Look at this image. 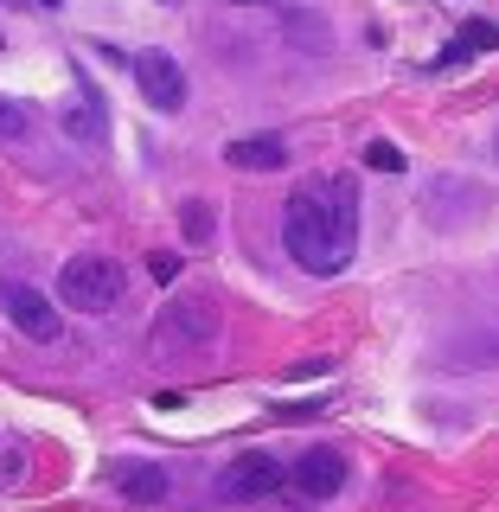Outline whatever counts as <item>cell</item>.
Segmentation results:
<instances>
[{
  "label": "cell",
  "instance_id": "cell-10",
  "mask_svg": "<svg viewBox=\"0 0 499 512\" xmlns=\"http://www.w3.org/2000/svg\"><path fill=\"white\" fill-rule=\"evenodd\" d=\"M58 122H64V135H77V141H103V109H96L90 90H77L71 103L58 109Z\"/></svg>",
  "mask_w": 499,
  "mask_h": 512
},
{
  "label": "cell",
  "instance_id": "cell-7",
  "mask_svg": "<svg viewBox=\"0 0 499 512\" xmlns=\"http://www.w3.org/2000/svg\"><path fill=\"white\" fill-rule=\"evenodd\" d=\"M346 474H352V468H346V455H340L333 442H314L308 455H301L295 468H288V480H295L301 500H333V493L346 487Z\"/></svg>",
  "mask_w": 499,
  "mask_h": 512
},
{
  "label": "cell",
  "instance_id": "cell-9",
  "mask_svg": "<svg viewBox=\"0 0 499 512\" xmlns=\"http://www.w3.org/2000/svg\"><path fill=\"white\" fill-rule=\"evenodd\" d=\"M224 160H231V167H244V173H276L282 160H288V141L282 135H244V141H231V148H224Z\"/></svg>",
  "mask_w": 499,
  "mask_h": 512
},
{
  "label": "cell",
  "instance_id": "cell-5",
  "mask_svg": "<svg viewBox=\"0 0 499 512\" xmlns=\"http://www.w3.org/2000/svg\"><path fill=\"white\" fill-rule=\"evenodd\" d=\"M128 64H135V84H141V96H148L160 116H180V109H186V71H180V58L160 52V45H148V52H135Z\"/></svg>",
  "mask_w": 499,
  "mask_h": 512
},
{
  "label": "cell",
  "instance_id": "cell-2",
  "mask_svg": "<svg viewBox=\"0 0 499 512\" xmlns=\"http://www.w3.org/2000/svg\"><path fill=\"white\" fill-rule=\"evenodd\" d=\"M122 263H109V256H71V263L58 269V301L64 308H77V314H109L122 301Z\"/></svg>",
  "mask_w": 499,
  "mask_h": 512
},
{
  "label": "cell",
  "instance_id": "cell-11",
  "mask_svg": "<svg viewBox=\"0 0 499 512\" xmlns=\"http://www.w3.org/2000/svg\"><path fill=\"white\" fill-rule=\"evenodd\" d=\"M493 45H499V32H493L487 20H468V26L455 32V39L442 45V58H436V64H468L474 52H493Z\"/></svg>",
  "mask_w": 499,
  "mask_h": 512
},
{
  "label": "cell",
  "instance_id": "cell-6",
  "mask_svg": "<svg viewBox=\"0 0 499 512\" xmlns=\"http://www.w3.org/2000/svg\"><path fill=\"white\" fill-rule=\"evenodd\" d=\"M0 314L13 320V333H26V340H39V346H52L58 333H64L58 308H52V301H45L32 282H0Z\"/></svg>",
  "mask_w": 499,
  "mask_h": 512
},
{
  "label": "cell",
  "instance_id": "cell-17",
  "mask_svg": "<svg viewBox=\"0 0 499 512\" xmlns=\"http://www.w3.org/2000/svg\"><path fill=\"white\" fill-rule=\"evenodd\" d=\"M231 7H263V0H231Z\"/></svg>",
  "mask_w": 499,
  "mask_h": 512
},
{
  "label": "cell",
  "instance_id": "cell-14",
  "mask_svg": "<svg viewBox=\"0 0 499 512\" xmlns=\"http://www.w3.org/2000/svg\"><path fill=\"white\" fill-rule=\"evenodd\" d=\"M365 167H378V173H404L410 160H404V148H397V141H365Z\"/></svg>",
  "mask_w": 499,
  "mask_h": 512
},
{
  "label": "cell",
  "instance_id": "cell-15",
  "mask_svg": "<svg viewBox=\"0 0 499 512\" xmlns=\"http://www.w3.org/2000/svg\"><path fill=\"white\" fill-rule=\"evenodd\" d=\"M148 269H154V282H173V276H180V256H173V250H154Z\"/></svg>",
  "mask_w": 499,
  "mask_h": 512
},
{
  "label": "cell",
  "instance_id": "cell-8",
  "mask_svg": "<svg viewBox=\"0 0 499 512\" xmlns=\"http://www.w3.org/2000/svg\"><path fill=\"white\" fill-rule=\"evenodd\" d=\"M109 487L135 506H160L173 493V480H167V468H154V461H116V468H109Z\"/></svg>",
  "mask_w": 499,
  "mask_h": 512
},
{
  "label": "cell",
  "instance_id": "cell-16",
  "mask_svg": "<svg viewBox=\"0 0 499 512\" xmlns=\"http://www.w3.org/2000/svg\"><path fill=\"white\" fill-rule=\"evenodd\" d=\"M20 7H32V13H58L64 0H20Z\"/></svg>",
  "mask_w": 499,
  "mask_h": 512
},
{
  "label": "cell",
  "instance_id": "cell-13",
  "mask_svg": "<svg viewBox=\"0 0 499 512\" xmlns=\"http://www.w3.org/2000/svg\"><path fill=\"white\" fill-rule=\"evenodd\" d=\"M212 231H218L212 205H205V199H192V205H186V244H212Z\"/></svg>",
  "mask_w": 499,
  "mask_h": 512
},
{
  "label": "cell",
  "instance_id": "cell-1",
  "mask_svg": "<svg viewBox=\"0 0 499 512\" xmlns=\"http://www.w3.org/2000/svg\"><path fill=\"white\" fill-rule=\"evenodd\" d=\"M282 244L308 276H340L359 250V192L346 173L301 180L295 199L282 205Z\"/></svg>",
  "mask_w": 499,
  "mask_h": 512
},
{
  "label": "cell",
  "instance_id": "cell-4",
  "mask_svg": "<svg viewBox=\"0 0 499 512\" xmlns=\"http://www.w3.org/2000/svg\"><path fill=\"white\" fill-rule=\"evenodd\" d=\"M288 480V468L276 455H263V448H250V455H237V461H224L218 480H212V493L218 500H263V493H276Z\"/></svg>",
  "mask_w": 499,
  "mask_h": 512
},
{
  "label": "cell",
  "instance_id": "cell-3",
  "mask_svg": "<svg viewBox=\"0 0 499 512\" xmlns=\"http://www.w3.org/2000/svg\"><path fill=\"white\" fill-rule=\"evenodd\" d=\"M154 352H199V346H212L218 340V308L205 295H180V301H167V308L154 314Z\"/></svg>",
  "mask_w": 499,
  "mask_h": 512
},
{
  "label": "cell",
  "instance_id": "cell-12",
  "mask_svg": "<svg viewBox=\"0 0 499 512\" xmlns=\"http://www.w3.org/2000/svg\"><path fill=\"white\" fill-rule=\"evenodd\" d=\"M26 135H32V116H26V103L0 96V141H26Z\"/></svg>",
  "mask_w": 499,
  "mask_h": 512
}]
</instances>
